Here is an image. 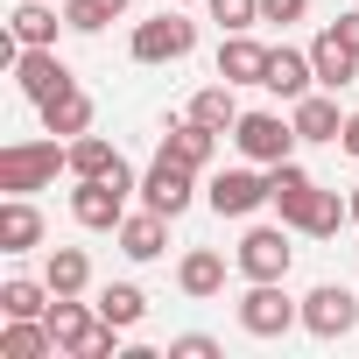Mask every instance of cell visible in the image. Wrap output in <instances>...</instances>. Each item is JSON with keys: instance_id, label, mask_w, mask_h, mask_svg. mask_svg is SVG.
Masks as SVG:
<instances>
[{"instance_id": "26", "label": "cell", "mask_w": 359, "mask_h": 359, "mask_svg": "<svg viewBox=\"0 0 359 359\" xmlns=\"http://www.w3.org/2000/svg\"><path fill=\"white\" fill-rule=\"evenodd\" d=\"M43 282H50L57 296H85V289H92V261H85V247H50Z\"/></svg>"}, {"instance_id": "15", "label": "cell", "mask_w": 359, "mask_h": 359, "mask_svg": "<svg viewBox=\"0 0 359 359\" xmlns=\"http://www.w3.org/2000/svg\"><path fill=\"white\" fill-rule=\"evenodd\" d=\"M310 64H317V85H324V92H338V85L359 78V50H352L338 29H324V36L310 43Z\"/></svg>"}, {"instance_id": "29", "label": "cell", "mask_w": 359, "mask_h": 359, "mask_svg": "<svg viewBox=\"0 0 359 359\" xmlns=\"http://www.w3.org/2000/svg\"><path fill=\"white\" fill-rule=\"evenodd\" d=\"M352 219V198H338V191H317L310 198V219H303V233L310 240H338V226Z\"/></svg>"}, {"instance_id": "13", "label": "cell", "mask_w": 359, "mask_h": 359, "mask_svg": "<svg viewBox=\"0 0 359 359\" xmlns=\"http://www.w3.org/2000/svg\"><path fill=\"white\" fill-rule=\"evenodd\" d=\"M268 57H275V50L240 29V36L219 43V78H226V85H261V78H268Z\"/></svg>"}, {"instance_id": "5", "label": "cell", "mask_w": 359, "mask_h": 359, "mask_svg": "<svg viewBox=\"0 0 359 359\" xmlns=\"http://www.w3.org/2000/svg\"><path fill=\"white\" fill-rule=\"evenodd\" d=\"M191 198H198V169L155 148V162H148V176H141V205H148V212H162V219H184V212H191Z\"/></svg>"}, {"instance_id": "16", "label": "cell", "mask_w": 359, "mask_h": 359, "mask_svg": "<svg viewBox=\"0 0 359 359\" xmlns=\"http://www.w3.org/2000/svg\"><path fill=\"white\" fill-rule=\"evenodd\" d=\"M57 29H71V22H57V0H22L15 22H8V36L22 50H57Z\"/></svg>"}, {"instance_id": "23", "label": "cell", "mask_w": 359, "mask_h": 359, "mask_svg": "<svg viewBox=\"0 0 359 359\" xmlns=\"http://www.w3.org/2000/svg\"><path fill=\"white\" fill-rule=\"evenodd\" d=\"M50 352H57V338H50L43 317H8L0 324V359H50Z\"/></svg>"}, {"instance_id": "27", "label": "cell", "mask_w": 359, "mask_h": 359, "mask_svg": "<svg viewBox=\"0 0 359 359\" xmlns=\"http://www.w3.org/2000/svg\"><path fill=\"white\" fill-rule=\"evenodd\" d=\"M99 317H106V324H120V331H134V324L148 317L141 282H106V289H99Z\"/></svg>"}, {"instance_id": "11", "label": "cell", "mask_w": 359, "mask_h": 359, "mask_svg": "<svg viewBox=\"0 0 359 359\" xmlns=\"http://www.w3.org/2000/svg\"><path fill=\"white\" fill-rule=\"evenodd\" d=\"M15 85H22L29 106H50V99L71 92L78 78H71V64H64L57 50H22V57H15Z\"/></svg>"}, {"instance_id": "30", "label": "cell", "mask_w": 359, "mask_h": 359, "mask_svg": "<svg viewBox=\"0 0 359 359\" xmlns=\"http://www.w3.org/2000/svg\"><path fill=\"white\" fill-rule=\"evenodd\" d=\"M127 15V0H64V22L78 29V36H99L106 22H120Z\"/></svg>"}, {"instance_id": "12", "label": "cell", "mask_w": 359, "mask_h": 359, "mask_svg": "<svg viewBox=\"0 0 359 359\" xmlns=\"http://www.w3.org/2000/svg\"><path fill=\"white\" fill-rule=\"evenodd\" d=\"M43 324H50V338H57V352H71V359H78V352H85V345L99 338V324H106V317H99V303L85 310L78 296H57Z\"/></svg>"}, {"instance_id": "20", "label": "cell", "mask_w": 359, "mask_h": 359, "mask_svg": "<svg viewBox=\"0 0 359 359\" xmlns=\"http://www.w3.org/2000/svg\"><path fill=\"white\" fill-rule=\"evenodd\" d=\"M289 120H296V134H303V141H338V134H345V113H338V99H331V92H303Z\"/></svg>"}, {"instance_id": "31", "label": "cell", "mask_w": 359, "mask_h": 359, "mask_svg": "<svg viewBox=\"0 0 359 359\" xmlns=\"http://www.w3.org/2000/svg\"><path fill=\"white\" fill-rule=\"evenodd\" d=\"M205 8H212V22H219L226 36H240V29L261 22V0H205Z\"/></svg>"}, {"instance_id": "6", "label": "cell", "mask_w": 359, "mask_h": 359, "mask_svg": "<svg viewBox=\"0 0 359 359\" xmlns=\"http://www.w3.org/2000/svg\"><path fill=\"white\" fill-rule=\"evenodd\" d=\"M296 120H282V113H240V127H233V148L247 155V162H261V169H275V162H289L296 155Z\"/></svg>"}, {"instance_id": "1", "label": "cell", "mask_w": 359, "mask_h": 359, "mask_svg": "<svg viewBox=\"0 0 359 359\" xmlns=\"http://www.w3.org/2000/svg\"><path fill=\"white\" fill-rule=\"evenodd\" d=\"M57 169H71V141H8L0 148V191L8 198H29V191H50Z\"/></svg>"}, {"instance_id": "14", "label": "cell", "mask_w": 359, "mask_h": 359, "mask_svg": "<svg viewBox=\"0 0 359 359\" xmlns=\"http://www.w3.org/2000/svg\"><path fill=\"white\" fill-rule=\"evenodd\" d=\"M261 85H268L275 99H289V106H296V99L317 85V64H310V50H289V43H282V50L268 57V78H261Z\"/></svg>"}, {"instance_id": "25", "label": "cell", "mask_w": 359, "mask_h": 359, "mask_svg": "<svg viewBox=\"0 0 359 359\" xmlns=\"http://www.w3.org/2000/svg\"><path fill=\"white\" fill-rule=\"evenodd\" d=\"M191 120L198 127H212V134H233L240 127V99H233V85L219 78V85H205L198 99H191Z\"/></svg>"}, {"instance_id": "36", "label": "cell", "mask_w": 359, "mask_h": 359, "mask_svg": "<svg viewBox=\"0 0 359 359\" xmlns=\"http://www.w3.org/2000/svg\"><path fill=\"white\" fill-rule=\"evenodd\" d=\"M352 226H359V184H352Z\"/></svg>"}, {"instance_id": "24", "label": "cell", "mask_w": 359, "mask_h": 359, "mask_svg": "<svg viewBox=\"0 0 359 359\" xmlns=\"http://www.w3.org/2000/svg\"><path fill=\"white\" fill-rule=\"evenodd\" d=\"M57 289L50 282H29V275H8L0 282V317H50Z\"/></svg>"}, {"instance_id": "18", "label": "cell", "mask_w": 359, "mask_h": 359, "mask_svg": "<svg viewBox=\"0 0 359 359\" xmlns=\"http://www.w3.org/2000/svg\"><path fill=\"white\" fill-rule=\"evenodd\" d=\"M43 113V134H57V141H78V134H92V92H57L50 106H36Z\"/></svg>"}, {"instance_id": "22", "label": "cell", "mask_w": 359, "mask_h": 359, "mask_svg": "<svg viewBox=\"0 0 359 359\" xmlns=\"http://www.w3.org/2000/svg\"><path fill=\"white\" fill-rule=\"evenodd\" d=\"M162 155L191 162V169H212V155H219V134H212V127H198V120L184 113V120H176V127L162 134Z\"/></svg>"}, {"instance_id": "32", "label": "cell", "mask_w": 359, "mask_h": 359, "mask_svg": "<svg viewBox=\"0 0 359 359\" xmlns=\"http://www.w3.org/2000/svg\"><path fill=\"white\" fill-rule=\"evenodd\" d=\"M169 359H219V338H205V331H184V338H169Z\"/></svg>"}, {"instance_id": "33", "label": "cell", "mask_w": 359, "mask_h": 359, "mask_svg": "<svg viewBox=\"0 0 359 359\" xmlns=\"http://www.w3.org/2000/svg\"><path fill=\"white\" fill-rule=\"evenodd\" d=\"M303 15H310V0H261V22H282V29H289V22H303Z\"/></svg>"}, {"instance_id": "2", "label": "cell", "mask_w": 359, "mask_h": 359, "mask_svg": "<svg viewBox=\"0 0 359 359\" xmlns=\"http://www.w3.org/2000/svg\"><path fill=\"white\" fill-rule=\"evenodd\" d=\"M134 191H141V176H134L127 162H120L113 176H78V191H71V219H78L85 233H120Z\"/></svg>"}, {"instance_id": "34", "label": "cell", "mask_w": 359, "mask_h": 359, "mask_svg": "<svg viewBox=\"0 0 359 359\" xmlns=\"http://www.w3.org/2000/svg\"><path fill=\"white\" fill-rule=\"evenodd\" d=\"M331 29H338V36H345V43H352V50H359V8H352V15H338V22H331Z\"/></svg>"}, {"instance_id": "35", "label": "cell", "mask_w": 359, "mask_h": 359, "mask_svg": "<svg viewBox=\"0 0 359 359\" xmlns=\"http://www.w3.org/2000/svg\"><path fill=\"white\" fill-rule=\"evenodd\" d=\"M338 148H345V155H359V113H345V134H338Z\"/></svg>"}, {"instance_id": "3", "label": "cell", "mask_w": 359, "mask_h": 359, "mask_svg": "<svg viewBox=\"0 0 359 359\" xmlns=\"http://www.w3.org/2000/svg\"><path fill=\"white\" fill-rule=\"evenodd\" d=\"M191 50H198V22L176 8V0H169L155 22H134V36H127V57L134 64H184Z\"/></svg>"}, {"instance_id": "17", "label": "cell", "mask_w": 359, "mask_h": 359, "mask_svg": "<svg viewBox=\"0 0 359 359\" xmlns=\"http://www.w3.org/2000/svg\"><path fill=\"white\" fill-rule=\"evenodd\" d=\"M176 289H184L191 303L219 296V289H226V254H212V247H191L184 261H176Z\"/></svg>"}, {"instance_id": "9", "label": "cell", "mask_w": 359, "mask_h": 359, "mask_svg": "<svg viewBox=\"0 0 359 359\" xmlns=\"http://www.w3.org/2000/svg\"><path fill=\"white\" fill-rule=\"evenodd\" d=\"M205 205L219 212V219H254L261 205H268V169L254 162V169H219L212 184H205Z\"/></svg>"}, {"instance_id": "8", "label": "cell", "mask_w": 359, "mask_h": 359, "mask_svg": "<svg viewBox=\"0 0 359 359\" xmlns=\"http://www.w3.org/2000/svg\"><path fill=\"white\" fill-rule=\"evenodd\" d=\"M289 324H303V303H289L282 282H247V296H240V331H247V338H282Z\"/></svg>"}, {"instance_id": "21", "label": "cell", "mask_w": 359, "mask_h": 359, "mask_svg": "<svg viewBox=\"0 0 359 359\" xmlns=\"http://www.w3.org/2000/svg\"><path fill=\"white\" fill-rule=\"evenodd\" d=\"M29 247H43V212L29 198H8L0 205V254H29Z\"/></svg>"}, {"instance_id": "4", "label": "cell", "mask_w": 359, "mask_h": 359, "mask_svg": "<svg viewBox=\"0 0 359 359\" xmlns=\"http://www.w3.org/2000/svg\"><path fill=\"white\" fill-rule=\"evenodd\" d=\"M289 233H296V226H247V233H240V247H233V268H240L247 282H282V275H289V261H296Z\"/></svg>"}, {"instance_id": "19", "label": "cell", "mask_w": 359, "mask_h": 359, "mask_svg": "<svg viewBox=\"0 0 359 359\" xmlns=\"http://www.w3.org/2000/svg\"><path fill=\"white\" fill-rule=\"evenodd\" d=\"M113 240H120V254H127V261H155V254L169 247V219L141 205L134 219H120V233H113Z\"/></svg>"}, {"instance_id": "37", "label": "cell", "mask_w": 359, "mask_h": 359, "mask_svg": "<svg viewBox=\"0 0 359 359\" xmlns=\"http://www.w3.org/2000/svg\"><path fill=\"white\" fill-rule=\"evenodd\" d=\"M176 8H191V0H176Z\"/></svg>"}, {"instance_id": "28", "label": "cell", "mask_w": 359, "mask_h": 359, "mask_svg": "<svg viewBox=\"0 0 359 359\" xmlns=\"http://www.w3.org/2000/svg\"><path fill=\"white\" fill-rule=\"evenodd\" d=\"M120 162H127V155H120L106 134H78V141H71V176H113Z\"/></svg>"}, {"instance_id": "10", "label": "cell", "mask_w": 359, "mask_h": 359, "mask_svg": "<svg viewBox=\"0 0 359 359\" xmlns=\"http://www.w3.org/2000/svg\"><path fill=\"white\" fill-rule=\"evenodd\" d=\"M317 191H324V184H317V176H310L296 155L268 169V205H275V212H282V226H296V233H303V219H310V198H317Z\"/></svg>"}, {"instance_id": "7", "label": "cell", "mask_w": 359, "mask_h": 359, "mask_svg": "<svg viewBox=\"0 0 359 359\" xmlns=\"http://www.w3.org/2000/svg\"><path fill=\"white\" fill-rule=\"evenodd\" d=\"M303 331L324 338V345H331V338H352V331H359V296H352L345 282H317V289L303 296Z\"/></svg>"}]
</instances>
